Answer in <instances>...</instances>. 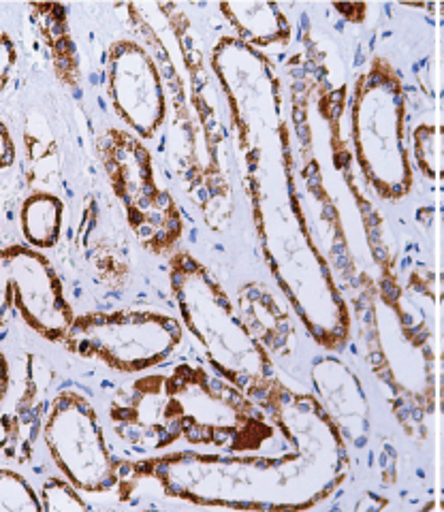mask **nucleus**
I'll use <instances>...</instances> for the list:
<instances>
[{
	"label": "nucleus",
	"mask_w": 444,
	"mask_h": 512,
	"mask_svg": "<svg viewBox=\"0 0 444 512\" xmlns=\"http://www.w3.org/2000/svg\"><path fill=\"white\" fill-rule=\"evenodd\" d=\"M291 448L278 457L208 453L203 487L216 508L308 510L338 491L351 470L348 444L312 393L280 378L259 399Z\"/></svg>",
	"instance_id": "nucleus-1"
},
{
	"label": "nucleus",
	"mask_w": 444,
	"mask_h": 512,
	"mask_svg": "<svg viewBox=\"0 0 444 512\" xmlns=\"http://www.w3.org/2000/svg\"><path fill=\"white\" fill-rule=\"evenodd\" d=\"M244 192L267 267L284 301L293 308L312 340L329 352L342 350L353 333V316L314 239L299 195L291 133L274 150L244 165Z\"/></svg>",
	"instance_id": "nucleus-2"
},
{
	"label": "nucleus",
	"mask_w": 444,
	"mask_h": 512,
	"mask_svg": "<svg viewBox=\"0 0 444 512\" xmlns=\"http://www.w3.org/2000/svg\"><path fill=\"white\" fill-rule=\"evenodd\" d=\"M173 32L186 77L171 60L169 45L150 26L135 5H126L129 22L135 26L141 43L154 54L167 86L169 114L167 156L180 186L201 212L212 231H222L233 216V188L225 167L227 126L222 122V94L210 71L208 56L193 22L180 5H156Z\"/></svg>",
	"instance_id": "nucleus-3"
},
{
	"label": "nucleus",
	"mask_w": 444,
	"mask_h": 512,
	"mask_svg": "<svg viewBox=\"0 0 444 512\" xmlns=\"http://www.w3.org/2000/svg\"><path fill=\"white\" fill-rule=\"evenodd\" d=\"M353 297L359 342L374 376L391 395V412L404 434L425 442L436 408L434 325L415 288H404L393 267L378 278L357 274Z\"/></svg>",
	"instance_id": "nucleus-4"
},
{
	"label": "nucleus",
	"mask_w": 444,
	"mask_h": 512,
	"mask_svg": "<svg viewBox=\"0 0 444 512\" xmlns=\"http://www.w3.org/2000/svg\"><path fill=\"white\" fill-rule=\"evenodd\" d=\"M167 274L180 323L199 342L210 370L259 404L278 378L276 365L252 338L227 288L208 265L184 248L169 256Z\"/></svg>",
	"instance_id": "nucleus-5"
},
{
	"label": "nucleus",
	"mask_w": 444,
	"mask_h": 512,
	"mask_svg": "<svg viewBox=\"0 0 444 512\" xmlns=\"http://www.w3.org/2000/svg\"><path fill=\"white\" fill-rule=\"evenodd\" d=\"M406 90L385 56L359 73L351 96V143L363 182L385 203H398L415 186L406 139Z\"/></svg>",
	"instance_id": "nucleus-6"
},
{
	"label": "nucleus",
	"mask_w": 444,
	"mask_h": 512,
	"mask_svg": "<svg viewBox=\"0 0 444 512\" xmlns=\"http://www.w3.org/2000/svg\"><path fill=\"white\" fill-rule=\"evenodd\" d=\"M167 382L182 421V440L220 453H261L276 438L267 412L235 384L201 363L171 367Z\"/></svg>",
	"instance_id": "nucleus-7"
},
{
	"label": "nucleus",
	"mask_w": 444,
	"mask_h": 512,
	"mask_svg": "<svg viewBox=\"0 0 444 512\" xmlns=\"http://www.w3.org/2000/svg\"><path fill=\"white\" fill-rule=\"evenodd\" d=\"M105 178L118 199L126 224L139 246L154 256H169L186 233L182 207L171 190L161 186L154 154L133 133L109 126L97 143Z\"/></svg>",
	"instance_id": "nucleus-8"
},
{
	"label": "nucleus",
	"mask_w": 444,
	"mask_h": 512,
	"mask_svg": "<svg viewBox=\"0 0 444 512\" xmlns=\"http://www.w3.org/2000/svg\"><path fill=\"white\" fill-rule=\"evenodd\" d=\"M242 160L255 158L289 131L274 60L233 35H222L208 54Z\"/></svg>",
	"instance_id": "nucleus-9"
},
{
	"label": "nucleus",
	"mask_w": 444,
	"mask_h": 512,
	"mask_svg": "<svg viewBox=\"0 0 444 512\" xmlns=\"http://www.w3.org/2000/svg\"><path fill=\"white\" fill-rule=\"evenodd\" d=\"M180 318L156 310H103L75 314L60 346L71 355L120 374H144L182 346Z\"/></svg>",
	"instance_id": "nucleus-10"
},
{
	"label": "nucleus",
	"mask_w": 444,
	"mask_h": 512,
	"mask_svg": "<svg viewBox=\"0 0 444 512\" xmlns=\"http://www.w3.org/2000/svg\"><path fill=\"white\" fill-rule=\"evenodd\" d=\"M41 440L58 472L82 493L118 491L120 459L111 453L99 412L84 393L56 391Z\"/></svg>",
	"instance_id": "nucleus-11"
},
{
	"label": "nucleus",
	"mask_w": 444,
	"mask_h": 512,
	"mask_svg": "<svg viewBox=\"0 0 444 512\" xmlns=\"http://www.w3.org/2000/svg\"><path fill=\"white\" fill-rule=\"evenodd\" d=\"M11 312L52 344H60L75 318L56 267L26 244L0 248V331L7 327Z\"/></svg>",
	"instance_id": "nucleus-12"
},
{
	"label": "nucleus",
	"mask_w": 444,
	"mask_h": 512,
	"mask_svg": "<svg viewBox=\"0 0 444 512\" xmlns=\"http://www.w3.org/2000/svg\"><path fill=\"white\" fill-rule=\"evenodd\" d=\"M105 86L124 131L150 141L163 131L169 114L167 86L161 67L137 39H116L105 58Z\"/></svg>",
	"instance_id": "nucleus-13"
},
{
	"label": "nucleus",
	"mask_w": 444,
	"mask_h": 512,
	"mask_svg": "<svg viewBox=\"0 0 444 512\" xmlns=\"http://www.w3.org/2000/svg\"><path fill=\"white\" fill-rule=\"evenodd\" d=\"M114 434L135 451L165 453L182 440V421L167 374L137 376L120 387L109 402Z\"/></svg>",
	"instance_id": "nucleus-14"
},
{
	"label": "nucleus",
	"mask_w": 444,
	"mask_h": 512,
	"mask_svg": "<svg viewBox=\"0 0 444 512\" xmlns=\"http://www.w3.org/2000/svg\"><path fill=\"white\" fill-rule=\"evenodd\" d=\"M54 382V367L35 352H28L22 391L11 408L0 414V453L18 466H26L37 453L47 412L56 395Z\"/></svg>",
	"instance_id": "nucleus-15"
},
{
	"label": "nucleus",
	"mask_w": 444,
	"mask_h": 512,
	"mask_svg": "<svg viewBox=\"0 0 444 512\" xmlns=\"http://www.w3.org/2000/svg\"><path fill=\"white\" fill-rule=\"evenodd\" d=\"M312 395L348 446L366 448L372 436L370 399L353 367L327 350L310 363Z\"/></svg>",
	"instance_id": "nucleus-16"
},
{
	"label": "nucleus",
	"mask_w": 444,
	"mask_h": 512,
	"mask_svg": "<svg viewBox=\"0 0 444 512\" xmlns=\"http://www.w3.org/2000/svg\"><path fill=\"white\" fill-rule=\"evenodd\" d=\"M235 306L252 338L269 352V357L287 359L293 355L297 325L289 303H282L272 288L263 282H246L237 288Z\"/></svg>",
	"instance_id": "nucleus-17"
},
{
	"label": "nucleus",
	"mask_w": 444,
	"mask_h": 512,
	"mask_svg": "<svg viewBox=\"0 0 444 512\" xmlns=\"http://www.w3.org/2000/svg\"><path fill=\"white\" fill-rule=\"evenodd\" d=\"M30 22L37 28L39 37L45 45L47 56H50V64L54 77L58 84L69 90L73 96H79L82 92V60H79L77 43L71 32L69 22V9L65 5H28Z\"/></svg>",
	"instance_id": "nucleus-18"
},
{
	"label": "nucleus",
	"mask_w": 444,
	"mask_h": 512,
	"mask_svg": "<svg viewBox=\"0 0 444 512\" xmlns=\"http://www.w3.org/2000/svg\"><path fill=\"white\" fill-rule=\"evenodd\" d=\"M218 11L233 30V37L255 50L289 45L293 24L278 3H220Z\"/></svg>",
	"instance_id": "nucleus-19"
},
{
	"label": "nucleus",
	"mask_w": 444,
	"mask_h": 512,
	"mask_svg": "<svg viewBox=\"0 0 444 512\" xmlns=\"http://www.w3.org/2000/svg\"><path fill=\"white\" fill-rule=\"evenodd\" d=\"M65 227V201L56 192L35 190L20 205V231L24 244L39 252L54 250Z\"/></svg>",
	"instance_id": "nucleus-20"
},
{
	"label": "nucleus",
	"mask_w": 444,
	"mask_h": 512,
	"mask_svg": "<svg viewBox=\"0 0 444 512\" xmlns=\"http://www.w3.org/2000/svg\"><path fill=\"white\" fill-rule=\"evenodd\" d=\"M0 512H43L39 491L18 470L0 468Z\"/></svg>",
	"instance_id": "nucleus-21"
},
{
	"label": "nucleus",
	"mask_w": 444,
	"mask_h": 512,
	"mask_svg": "<svg viewBox=\"0 0 444 512\" xmlns=\"http://www.w3.org/2000/svg\"><path fill=\"white\" fill-rule=\"evenodd\" d=\"M39 498L43 512H71V510H88V502L82 498L79 491L69 478L65 476H50L43 480L39 489Z\"/></svg>",
	"instance_id": "nucleus-22"
},
{
	"label": "nucleus",
	"mask_w": 444,
	"mask_h": 512,
	"mask_svg": "<svg viewBox=\"0 0 444 512\" xmlns=\"http://www.w3.org/2000/svg\"><path fill=\"white\" fill-rule=\"evenodd\" d=\"M412 160L425 180H438V131L434 122H421L412 128Z\"/></svg>",
	"instance_id": "nucleus-23"
},
{
	"label": "nucleus",
	"mask_w": 444,
	"mask_h": 512,
	"mask_svg": "<svg viewBox=\"0 0 444 512\" xmlns=\"http://www.w3.org/2000/svg\"><path fill=\"white\" fill-rule=\"evenodd\" d=\"M15 67H18V45L7 30H0V92L9 88Z\"/></svg>",
	"instance_id": "nucleus-24"
},
{
	"label": "nucleus",
	"mask_w": 444,
	"mask_h": 512,
	"mask_svg": "<svg viewBox=\"0 0 444 512\" xmlns=\"http://www.w3.org/2000/svg\"><path fill=\"white\" fill-rule=\"evenodd\" d=\"M15 163V141L11 137L9 126L0 120V171L13 167Z\"/></svg>",
	"instance_id": "nucleus-25"
},
{
	"label": "nucleus",
	"mask_w": 444,
	"mask_h": 512,
	"mask_svg": "<svg viewBox=\"0 0 444 512\" xmlns=\"http://www.w3.org/2000/svg\"><path fill=\"white\" fill-rule=\"evenodd\" d=\"M340 15H346V22L351 24H363L366 22V13H368V5H333Z\"/></svg>",
	"instance_id": "nucleus-26"
},
{
	"label": "nucleus",
	"mask_w": 444,
	"mask_h": 512,
	"mask_svg": "<svg viewBox=\"0 0 444 512\" xmlns=\"http://www.w3.org/2000/svg\"><path fill=\"white\" fill-rule=\"evenodd\" d=\"M9 387H11V365L5 352L0 350V406L5 404Z\"/></svg>",
	"instance_id": "nucleus-27"
}]
</instances>
